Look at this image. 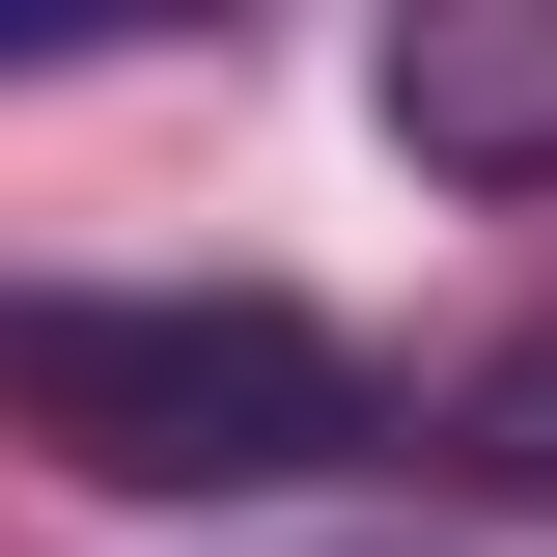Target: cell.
I'll return each mask as SVG.
<instances>
[{
	"label": "cell",
	"mask_w": 557,
	"mask_h": 557,
	"mask_svg": "<svg viewBox=\"0 0 557 557\" xmlns=\"http://www.w3.org/2000/svg\"><path fill=\"white\" fill-rule=\"evenodd\" d=\"M0 446H57L84 502H278L362 446V362L307 335V307H84V278H28L0 307Z\"/></svg>",
	"instance_id": "6da1fadb"
},
{
	"label": "cell",
	"mask_w": 557,
	"mask_h": 557,
	"mask_svg": "<svg viewBox=\"0 0 557 557\" xmlns=\"http://www.w3.org/2000/svg\"><path fill=\"white\" fill-rule=\"evenodd\" d=\"M391 139L446 196H557V0H418L391 28Z\"/></svg>",
	"instance_id": "7a4b0ae2"
},
{
	"label": "cell",
	"mask_w": 557,
	"mask_h": 557,
	"mask_svg": "<svg viewBox=\"0 0 557 557\" xmlns=\"http://www.w3.org/2000/svg\"><path fill=\"white\" fill-rule=\"evenodd\" d=\"M446 446H474V474H502V502H557V335H502V362H474V391H446Z\"/></svg>",
	"instance_id": "3957f363"
}]
</instances>
